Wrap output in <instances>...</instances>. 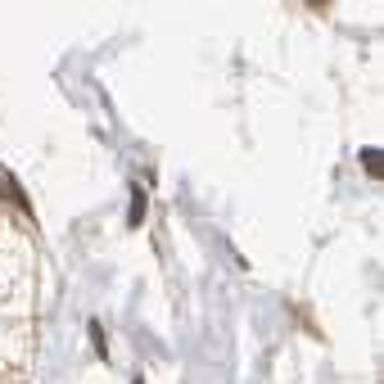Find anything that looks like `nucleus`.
Listing matches in <instances>:
<instances>
[{
  "label": "nucleus",
  "instance_id": "nucleus-1",
  "mask_svg": "<svg viewBox=\"0 0 384 384\" xmlns=\"http://www.w3.org/2000/svg\"><path fill=\"white\" fill-rule=\"evenodd\" d=\"M36 367V249L0 204V384H32Z\"/></svg>",
  "mask_w": 384,
  "mask_h": 384
}]
</instances>
